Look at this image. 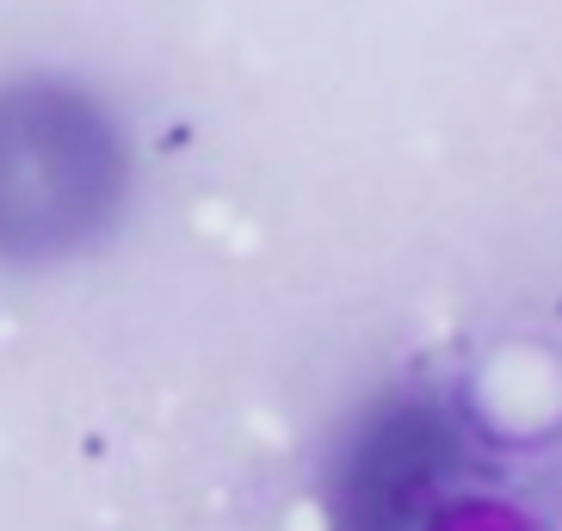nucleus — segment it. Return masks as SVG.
Returning <instances> with one entry per match:
<instances>
[{
  "label": "nucleus",
  "mask_w": 562,
  "mask_h": 531,
  "mask_svg": "<svg viewBox=\"0 0 562 531\" xmlns=\"http://www.w3.org/2000/svg\"><path fill=\"white\" fill-rule=\"evenodd\" d=\"M130 155L105 105L25 81L0 93V266H50L118 223Z\"/></svg>",
  "instance_id": "nucleus-1"
},
{
  "label": "nucleus",
  "mask_w": 562,
  "mask_h": 531,
  "mask_svg": "<svg viewBox=\"0 0 562 531\" xmlns=\"http://www.w3.org/2000/svg\"><path fill=\"white\" fill-rule=\"evenodd\" d=\"M420 531H532L513 501H488V494H464V501H445Z\"/></svg>",
  "instance_id": "nucleus-2"
}]
</instances>
